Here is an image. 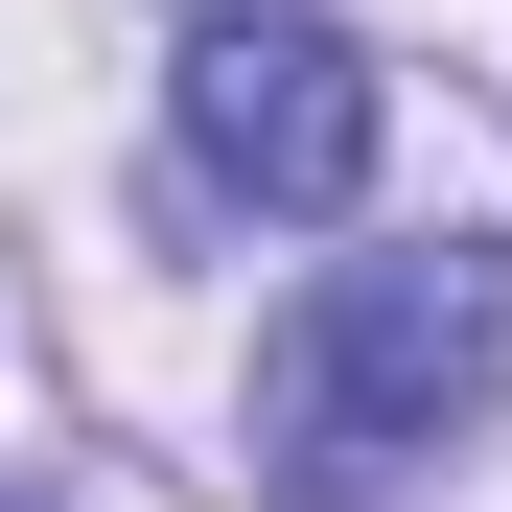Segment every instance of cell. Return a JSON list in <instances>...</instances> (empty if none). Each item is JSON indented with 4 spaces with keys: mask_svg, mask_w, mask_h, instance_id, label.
<instances>
[{
    "mask_svg": "<svg viewBox=\"0 0 512 512\" xmlns=\"http://www.w3.org/2000/svg\"><path fill=\"white\" fill-rule=\"evenodd\" d=\"M466 419H512V233L303 256V303L256 326V466H280L303 512H350L396 466H443Z\"/></svg>",
    "mask_w": 512,
    "mask_h": 512,
    "instance_id": "cell-1",
    "label": "cell"
},
{
    "mask_svg": "<svg viewBox=\"0 0 512 512\" xmlns=\"http://www.w3.org/2000/svg\"><path fill=\"white\" fill-rule=\"evenodd\" d=\"M163 117H187V187H210V210H350V187H373V140H396L373 47H350V24H303V0L187 24Z\"/></svg>",
    "mask_w": 512,
    "mask_h": 512,
    "instance_id": "cell-2",
    "label": "cell"
}]
</instances>
